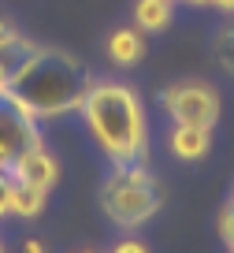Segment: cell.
Returning a JSON list of instances; mask_svg holds the SVG:
<instances>
[{"instance_id": "obj_1", "label": "cell", "mask_w": 234, "mask_h": 253, "mask_svg": "<svg viewBox=\"0 0 234 253\" xmlns=\"http://www.w3.org/2000/svg\"><path fill=\"white\" fill-rule=\"evenodd\" d=\"M78 112L108 164L149 160V112L134 86L119 79H89Z\"/></svg>"}, {"instance_id": "obj_2", "label": "cell", "mask_w": 234, "mask_h": 253, "mask_svg": "<svg viewBox=\"0 0 234 253\" xmlns=\"http://www.w3.org/2000/svg\"><path fill=\"white\" fill-rule=\"evenodd\" d=\"M93 75L82 71V63L75 56H67L63 48L38 45L30 52V60L19 67V75L11 79V93L45 123V119H60L67 112L82 108V97Z\"/></svg>"}, {"instance_id": "obj_3", "label": "cell", "mask_w": 234, "mask_h": 253, "mask_svg": "<svg viewBox=\"0 0 234 253\" xmlns=\"http://www.w3.org/2000/svg\"><path fill=\"white\" fill-rule=\"evenodd\" d=\"M164 205V194L156 186V175L145 160L134 164H112L101 186V209L119 231H138L153 220Z\"/></svg>"}, {"instance_id": "obj_4", "label": "cell", "mask_w": 234, "mask_h": 253, "mask_svg": "<svg viewBox=\"0 0 234 253\" xmlns=\"http://www.w3.org/2000/svg\"><path fill=\"white\" fill-rule=\"evenodd\" d=\"M160 108L171 123H194V126H216L219 123V93L208 82H171V86L160 93Z\"/></svg>"}, {"instance_id": "obj_5", "label": "cell", "mask_w": 234, "mask_h": 253, "mask_svg": "<svg viewBox=\"0 0 234 253\" xmlns=\"http://www.w3.org/2000/svg\"><path fill=\"white\" fill-rule=\"evenodd\" d=\"M30 145H45L41 138V123L30 116H23L19 108H11L4 97H0V168H8Z\"/></svg>"}, {"instance_id": "obj_6", "label": "cell", "mask_w": 234, "mask_h": 253, "mask_svg": "<svg viewBox=\"0 0 234 253\" xmlns=\"http://www.w3.org/2000/svg\"><path fill=\"white\" fill-rule=\"evenodd\" d=\"M8 175L15 182H26V186L52 190L56 182H60V160H56L45 145H30V149H23L8 164Z\"/></svg>"}, {"instance_id": "obj_7", "label": "cell", "mask_w": 234, "mask_h": 253, "mask_svg": "<svg viewBox=\"0 0 234 253\" xmlns=\"http://www.w3.org/2000/svg\"><path fill=\"white\" fill-rule=\"evenodd\" d=\"M167 153L175 160H186V164H197V160L208 157L212 149V126H194V123H171L167 126Z\"/></svg>"}, {"instance_id": "obj_8", "label": "cell", "mask_w": 234, "mask_h": 253, "mask_svg": "<svg viewBox=\"0 0 234 253\" xmlns=\"http://www.w3.org/2000/svg\"><path fill=\"white\" fill-rule=\"evenodd\" d=\"M104 56L116 67H138L145 60V34L138 26H116L104 41Z\"/></svg>"}, {"instance_id": "obj_9", "label": "cell", "mask_w": 234, "mask_h": 253, "mask_svg": "<svg viewBox=\"0 0 234 253\" xmlns=\"http://www.w3.org/2000/svg\"><path fill=\"white\" fill-rule=\"evenodd\" d=\"M175 23V0H134V26L141 34H164Z\"/></svg>"}, {"instance_id": "obj_10", "label": "cell", "mask_w": 234, "mask_h": 253, "mask_svg": "<svg viewBox=\"0 0 234 253\" xmlns=\"http://www.w3.org/2000/svg\"><path fill=\"white\" fill-rule=\"evenodd\" d=\"M48 205V190H38V186H26V182H15L11 190V216L19 220H38Z\"/></svg>"}, {"instance_id": "obj_11", "label": "cell", "mask_w": 234, "mask_h": 253, "mask_svg": "<svg viewBox=\"0 0 234 253\" xmlns=\"http://www.w3.org/2000/svg\"><path fill=\"white\" fill-rule=\"evenodd\" d=\"M212 56H216V63L223 67V71L234 75V23L216 34V41H212Z\"/></svg>"}, {"instance_id": "obj_12", "label": "cell", "mask_w": 234, "mask_h": 253, "mask_svg": "<svg viewBox=\"0 0 234 253\" xmlns=\"http://www.w3.org/2000/svg\"><path fill=\"white\" fill-rule=\"evenodd\" d=\"M219 242L223 246L234 242V201H227V205L219 209Z\"/></svg>"}, {"instance_id": "obj_13", "label": "cell", "mask_w": 234, "mask_h": 253, "mask_svg": "<svg viewBox=\"0 0 234 253\" xmlns=\"http://www.w3.org/2000/svg\"><path fill=\"white\" fill-rule=\"evenodd\" d=\"M11 190H15V179L8 175V168H0V220L11 216Z\"/></svg>"}, {"instance_id": "obj_14", "label": "cell", "mask_w": 234, "mask_h": 253, "mask_svg": "<svg viewBox=\"0 0 234 253\" xmlns=\"http://www.w3.org/2000/svg\"><path fill=\"white\" fill-rule=\"evenodd\" d=\"M112 253H153V250H149V246L141 242L138 235H130V231H126V235L119 238L116 246H112Z\"/></svg>"}, {"instance_id": "obj_15", "label": "cell", "mask_w": 234, "mask_h": 253, "mask_svg": "<svg viewBox=\"0 0 234 253\" xmlns=\"http://www.w3.org/2000/svg\"><path fill=\"white\" fill-rule=\"evenodd\" d=\"M15 34H19V30H15V26H11L8 19H4V15H0V45H4L8 38H15Z\"/></svg>"}, {"instance_id": "obj_16", "label": "cell", "mask_w": 234, "mask_h": 253, "mask_svg": "<svg viewBox=\"0 0 234 253\" xmlns=\"http://www.w3.org/2000/svg\"><path fill=\"white\" fill-rule=\"evenodd\" d=\"M208 8L223 11V15H234V0H208Z\"/></svg>"}, {"instance_id": "obj_17", "label": "cell", "mask_w": 234, "mask_h": 253, "mask_svg": "<svg viewBox=\"0 0 234 253\" xmlns=\"http://www.w3.org/2000/svg\"><path fill=\"white\" fill-rule=\"evenodd\" d=\"M23 253H45V242H41V238H26V242H23Z\"/></svg>"}, {"instance_id": "obj_18", "label": "cell", "mask_w": 234, "mask_h": 253, "mask_svg": "<svg viewBox=\"0 0 234 253\" xmlns=\"http://www.w3.org/2000/svg\"><path fill=\"white\" fill-rule=\"evenodd\" d=\"M179 4H190V8H208V0H179Z\"/></svg>"}, {"instance_id": "obj_19", "label": "cell", "mask_w": 234, "mask_h": 253, "mask_svg": "<svg viewBox=\"0 0 234 253\" xmlns=\"http://www.w3.org/2000/svg\"><path fill=\"white\" fill-rule=\"evenodd\" d=\"M78 253H101V250H78Z\"/></svg>"}, {"instance_id": "obj_20", "label": "cell", "mask_w": 234, "mask_h": 253, "mask_svg": "<svg viewBox=\"0 0 234 253\" xmlns=\"http://www.w3.org/2000/svg\"><path fill=\"white\" fill-rule=\"evenodd\" d=\"M0 253H8V250H4V238H0Z\"/></svg>"}, {"instance_id": "obj_21", "label": "cell", "mask_w": 234, "mask_h": 253, "mask_svg": "<svg viewBox=\"0 0 234 253\" xmlns=\"http://www.w3.org/2000/svg\"><path fill=\"white\" fill-rule=\"evenodd\" d=\"M227 253H234V242H231V246H227Z\"/></svg>"}, {"instance_id": "obj_22", "label": "cell", "mask_w": 234, "mask_h": 253, "mask_svg": "<svg viewBox=\"0 0 234 253\" xmlns=\"http://www.w3.org/2000/svg\"><path fill=\"white\" fill-rule=\"evenodd\" d=\"M231 201H234V190H231Z\"/></svg>"}, {"instance_id": "obj_23", "label": "cell", "mask_w": 234, "mask_h": 253, "mask_svg": "<svg viewBox=\"0 0 234 253\" xmlns=\"http://www.w3.org/2000/svg\"><path fill=\"white\" fill-rule=\"evenodd\" d=\"M175 4H179V0H175Z\"/></svg>"}]
</instances>
